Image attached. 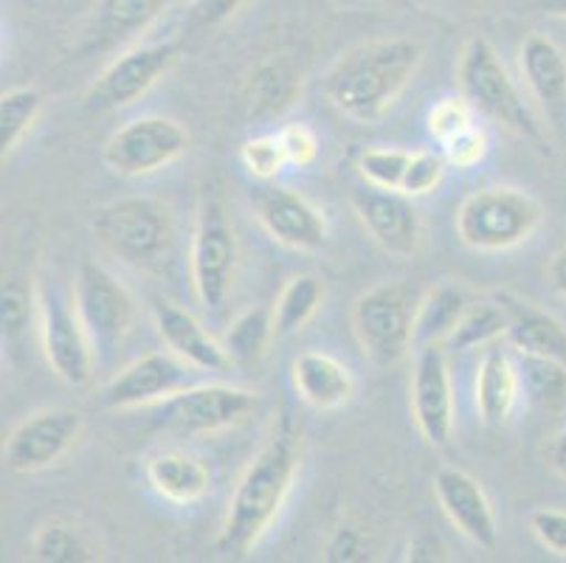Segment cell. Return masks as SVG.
Wrapping results in <instances>:
<instances>
[{"mask_svg": "<svg viewBox=\"0 0 566 563\" xmlns=\"http://www.w3.org/2000/svg\"><path fill=\"white\" fill-rule=\"evenodd\" d=\"M300 428L291 420V415H280L262 451L251 459V465L237 482L234 496L229 502V513H226L218 541H214L218 555L243 561L254 552L262 535L276 521L280 510L285 508L291 484L296 479V471H300Z\"/></svg>", "mask_w": 566, "mask_h": 563, "instance_id": "1", "label": "cell"}, {"mask_svg": "<svg viewBox=\"0 0 566 563\" xmlns=\"http://www.w3.org/2000/svg\"><path fill=\"white\" fill-rule=\"evenodd\" d=\"M423 65V45L406 38L355 45L324 80V93L342 116L373 124L384 116Z\"/></svg>", "mask_w": 566, "mask_h": 563, "instance_id": "2", "label": "cell"}, {"mask_svg": "<svg viewBox=\"0 0 566 563\" xmlns=\"http://www.w3.org/2000/svg\"><path fill=\"white\" fill-rule=\"evenodd\" d=\"M457 82H460L462 96L473 107V113L493 118L496 124L522 136L524 142L533 144L535 149L549 153V138L544 133L542 118L535 116V111L527 105L516 82L511 80L491 40L482 38V34H471L465 40L460 54V69H457Z\"/></svg>", "mask_w": 566, "mask_h": 563, "instance_id": "3", "label": "cell"}, {"mask_svg": "<svg viewBox=\"0 0 566 563\" xmlns=\"http://www.w3.org/2000/svg\"><path fill=\"white\" fill-rule=\"evenodd\" d=\"M91 229L107 254L136 271L161 268L178 240V226L169 206L147 195H130L105 204L94 211Z\"/></svg>", "mask_w": 566, "mask_h": 563, "instance_id": "4", "label": "cell"}, {"mask_svg": "<svg viewBox=\"0 0 566 563\" xmlns=\"http://www.w3.org/2000/svg\"><path fill=\"white\" fill-rule=\"evenodd\" d=\"M542 204L516 186H488L468 195L457 209V234L462 246L482 254L511 251L542 226Z\"/></svg>", "mask_w": 566, "mask_h": 563, "instance_id": "5", "label": "cell"}, {"mask_svg": "<svg viewBox=\"0 0 566 563\" xmlns=\"http://www.w3.org/2000/svg\"><path fill=\"white\" fill-rule=\"evenodd\" d=\"M192 288L206 310H220L234 285L240 246L229 220L223 198L214 189H203L198 204L192 237Z\"/></svg>", "mask_w": 566, "mask_h": 563, "instance_id": "6", "label": "cell"}, {"mask_svg": "<svg viewBox=\"0 0 566 563\" xmlns=\"http://www.w3.org/2000/svg\"><path fill=\"white\" fill-rule=\"evenodd\" d=\"M415 293L398 282L373 288L353 307V333L375 366H395L415 347Z\"/></svg>", "mask_w": 566, "mask_h": 563, "instance_id": "7", "label": "cell"}, {"mask_svg": "<svg viewBox=\"0 0 566 563\" xmlns=\"http://www.w3.org/2000/svg\"><path fill=\"white\" fill-rule=\"evenodd\" d=\"M74 307L102 361L111 358L136 327L138 310L133 293L94 260H82L76 268Z\"/></svg>", "mask_w": 566, "mask_h": 563, "instance_id": "8", "label": "cell"}, {"mask_svg": "<svg viewBox=\"0 0 566 563\" xmlns=\"http://www.w3.org/2000/svg\"><path fill=\"white\" fill-rule=\"evenodd\" d=\"M181 56V45L175 40L147 43L118 54L99 74V80L87 87L85 111L111 113L118 107H130L153 91Z\"/></svg>", "mask_w": 566, "mask_h": 563, "instance_id": "9", "label": "cell"}, {"mask_svg": "<svg viewBox=\"0 0 566 563\" xmlns=\"http://www.w3.org/2000/svg\"><path fill=\"white\" fill-rule=\"evenodd\" d=\"M260 406V397L237 386L209 384L189 386L175 397L164 400L156 426L178 437H198L234 428L249 420Z\"/></svg>", "mask_w": 566, "mask_h": 563, "instance_id": "10", "label": "cell"}, {"mask_svg": "<svg viewBox=\"0 0 566 563\" xmlns=\"http://www.w3.org/2000/svg\"><path fill=\"white\" fill-rule=\"evenodd\" d=\"M38 316L40 341L51 372L69 386L91 384L99 355L76 307H71L60 291L43 288L38 296Z\"/></svg>", "mask_w": 566, "mask_h": 563, "instance_id": "11", "label": "cell"}, {"mask_svg": "<svg viewBox=\"0 0 566 563\" xmlns=\"http://www.w3.org/2000/svg\"><path fill=\"white\" fill-rule=\"evenodd\" d=\"M189 149V133L164 116H142L118 127L105 144V164L122 178H142L169 167Z\"/></svg>", "mask_w": 566, "mask_h": 563, "instance_id": "12", "label": "cell"}, {"mask_svg": "<svg viewBox=\"0 0 566 563\" xmlns=\"http://www.w3.org/2000/svg\"><path fill=\"white\" fill-rule=\"evenodd\" d=\"M85 420L76 409L54 406L34 411L3 440V465L12 473H40L56 465L82 437Z\"/></svg>", "mask_w": 566, "mask_h": 563, "instance_id": "13", "label": "cell"}, {"mask_svg": "<svg viewBox=\"0 0 566 563\" xmlns=\"http://www.w3.org/2000/svg\"><path fill=\"white\" fill-rule=\"evenodd\" d=\"M195 366L169 350V353H150L133 361L130 366L113 375L102 389V406L116 411L142 409L153 403H164L178 392L195 386Z\"/></svg>", "mask_w": 566, "mask_h": 563, "instance_id": "14", "label": "cell"}, {"mask_svg": "<svg viewBox=\"0 0 566 563\" xmlns=\"http://www.w3.org/2000/svg\"><path fill=\"white\" fill-rule=\"evenodd\" d=\"M411 411L429 446H449L454 434V389H451L449 358L442 344L417 350L415 375H411Z\"/></svg>", "mask_w": 566, "mask_h": 563, "instance_id": "15", "label": "cell"}, {"mask_svg": "<svg viewBox=\"0 0 566 563\" xmlns=\"http://www.w3.org/2000/svg\"><path fill=\"white\" fill-rule=\"evenodd\" d=\"M353 209L364 229L386 254L409 260L423 242V220L409 195L398 189H361L353 195Z\"/></svg>", "mask_w": 566, "mask_h": 563, "instance_id": "16", "label": "cell"}, {"mask_svg": "<svg viewBox=\"0 0 566 563\" xmlns=\"http://www.w3.org/2000/svg\"><path fill=\"white\" fill-rule=\"evenodd\" d=\"M256 220L280 246L293 251H318L327 242L322 211L287 186H262L254 198Z\"/></svg>", "mask_w": 566, "mask_h": 563, "instance_id": "17", "label": "cell"}, {"mask_svg": "<svg viewBox=\"0 0 566 563\" xmlns=\"http://www.w3.org/2000/svg\"><path fill=\"white\" fill-rule=\"evenodd\" d=\"M434 493L451 524L480 550H493L499 541V524L493 504L482 484L460 468H442L434 477Z\"/></svg>", "mask_w": 566, "mask_h": 563, "instance_id": "18", "label": "cell"}, {"mask_svg": "<svg viewBox=\"0 0 566 563\" xmlns=\"http://www.w3.org/2000/svg\"><path fill=\"white\" fill-rule=\"evenodd\" d=\"M153 319H156L164 344L198 372H226L231 366L226 344L212 338L209 330L189 310L158 299V302H153Z\"/></svg>", "mask_w": 566, "mask_h": 563, "instance_id": "19", "label": "cell"}, {"mask_svg": "<svg viewBox=\"0 0 566 563\" xmlns=\"http://www.w3.org/2000/svg\"><path fill=\"white\" fill-rule=\"evenodd\" d=\"M502 302L504 313H507V333L504 341L511 344L516 353L524 355H547V358H558L566 364V330L553 313L535 307L527 299L516 296V293H496Z\"/></svg>", "mask_w": 566, "mask_h": 563, "instance_id": "20", "label": "cell"}, {"mask_svg": "<svg viewBox=\"0 0 566 563\" xmlns=\"http://www.w3.org/2000/svg\"><path fill=\"white\" fill-rule=\"evenodd\" d=\"M169 0H99L94 12V23L85 31L76 54H94V51H111L118 43L136 38L150 29L164 12Z\"/></svg>", "mask_w": 566, "mask_h": 563, "instance_id": "21", "label": "cell"}, {"mask_svg": "<svg viewBox=\"0 0 566 563\" xmlns=\"http://www.w3.org/2000/svg\"><path fill=\"white\" fill-rule=\"evenodd\" d=\"M302 93V74L287 56L260 62L243 80V107L249 118H274L293 107Z\"/></svg>", "mask_w": 566, "mask_h": 563, "instance_id": "22", "label": "cell"}, {"mask_svg": "<svg viewBox=\"0 0 566 563\" xmlns=\"http://www.w3.org/2000/svg\"><path fill=\"white\" fill-rule=\"evenodd\" d=\"M293 386L302 400L318 411L342 409L355 395V380L347 366L316 350L293 361Z\"/></svg>", "mask_w": 566, "mask_h": 563, "instance_id": "23", "label": "cell"}, {"mask_svg": "<svg viewBox=\"0 0 566 563\" xmlns=\"http://www.w3.org/2000/svg\"><path fill=\"white\" fill-rule=\"evenodd\" d=\"M522 76L549 113L566 107V56L547 34H527L518 51Z\"/></svg>", "mask_w": 566, "mask_h": 563, "instance_id": "24", "label": "cell"}, {"mask_svg": "<svg viewBox=\"0 0 566 563\" xmlns=\"http://www.w3.org/2000/svg\"><path fill=\"white\" fill-rule=\"evenodd\" d=\"M473 296L465 285L454 279H442L417 302L415 316V350L429 344H449L451 333L462 322Z\"/></svg>", "mask_w": 566, "mask_h": 563, "instance_id": "25", "label": "cell"}, {"mask_svg": "<svg viewBox=\"0 0 566 563\" xmlns=\"http://www.w3.org/2000/svg\"><path fill=\"white\" fill-rule=\"evenodd\" d=\"M522 395L518 369L504 350H488L476 372V411L488 426L499 428L516 409Z\"/></svg>", "mask_w": 566, "mask_h": 563, "instance_id": "26", "label": "cell"}, {"mask_svg": "<svg viewBox=\"0 0 566 563\" xmlns=\"http://www.w3.org/2000/svg\"><path fill=\"white\" fill-rule=\"evenodd\" d=\"M153 488L175 504H192L209 490V471L200 459L184 451H164L147 462Z\"/></svg>", "mask_w": 566, "mask_h": 563, "instance_id": "27", "label": "cell"}, {"mask_svg": "<svg viewBox=\"0 0 566 563\" xmlns=\"http://www.w3.org/2000/svg\"><path fill=\"white\" fill-rule=\"evenodd\" d=\"M32 557L40 563H96L102 550L74 521L51 519L34 533Z\"/></svg>", "mask_w": 566, "mask_h": 563, "instance_id": "28", "label": "cell"}, {"mask_svg": "<svg viewBox=\"0 0 566 563\" xmlns=\"http://www.w3.org/2000/svg\"><path fill=\"white\" fill-rule=\"evenodd\" d=\"M518 380L533 406L544 411L566 409V364L547 355L518 353Z\"/></svg>", "mask_w": 566, "mask_h": 563, "instance_id": "29", "label": "cell"}, {"mask_svg": "<svg viewBox=\"0 0 566 563\" xmlns=\"http://www.w3.org/2000/svg\"><path fill=\"white\" fill-rule=\"evenodd\" d=\"M276 335L274 313L268 307H251L243 316H237L231 327L226 330V350H229L231 364L254 366L265 358L268 344Z\"/></svg>", "mask_w": 566, "mask_h": 563, "instance_id": "30", "label": "cell"}, {"mask_svg": "<svg viewBox=\"0 0 566 563\" xmlns=\"http://www.w3.org/2000/svg\"><path fill=\"white\" fill-rule=\"evenodd\" d=\"M504 333H507V313H504L502 302L496 296L480 299V302H471V307L465 310L462 322L451 333L449 347L457 350V353L491 347L493 341L504 338Z\"/></svg>", "mask_w": 566, "mask_h": 563, "instance_id": "31", "label": "cell"}, {"mask_svg": "<svg viewBox=\"0 0 566 563\" xmlns=\"http://www.w3.org/2000/svg\"><path fill=\"white\" fill-rule=\"evenodd\" d=\"M322 302H324L322 279L313 277V273H300V277H293L274 307L276 335H291L296 333V330L305 327V324L316 316V310L322 307Z\"/></svg>", "mask_w": 566, "mask_h": 563, "instance_id": "32", "label": "cell"}, {"mask_svg": "<svg viewBox=\"0 0 566 563\" xmlns=\"http://www.w3.org/2000/svg\"><path fill=\"white\" fill-rule=\"evenodd\" d=\"M43 111V93L38 87H12L0 96V149L3 158L20 147Z\"/></svg>", "mask_w": 566, "mask_h": 563, "instance_id": "33", "label": "cell"}, {"mask_svg": "<svg viewBox=\"0 0 566 563\" xmlns=\"http://www.w3.org/2000/svg\"><path fill=\"white\" fill-rule=\"evenodd\" d=\"M34 299L32 285H25L23 277H3V293H0V327H3V341L14 344L25 335L34 319Z\"/></svg>", "mask_w": 566, "mask_h": 563, "instance_id": "34", "label": "cell"}, {"mask_svg": "<svg viewBox=\"0 0 566 563\" xmlns=\"http://www.w3.org/2000/svg\"><path fill=\"white\" fill-rule=\"evenodd\" d=\"M411 161V153L398 147H373L358 158V169L364 178L378 189H398L403 184L406 167Z\"/></svg>", "mask_w": 566, "mask_h": 563, "instance_id": "35", "label": "cell"}, {"mask_svg": "<svg viewBox=\"0 0 566 563\" xmlns=\"http://www.w3.org/2000/svg\"><path fill=\"white\" fill-rule=\"evenodd\" d=\"M240 158H243V167L249 169L254 178L271 180L287 167L285 149H282L280 136H254L243 144L240 149Z\"/></svg>", "mask_w": 566, "mask_h": 563, "instance_id": "36", "label": "cell"}, {"mask_svg": "<svg viewBox=\"0 0 566 563\" xmlns=\"http://www.w3.org/2000/svg\"><path fill=\"white\" fill-rule=\"evenodd\" d=\"M446 155L440 153H415L411 155L409 167H406L403 184H400V192L409 195V198H420V195L434 192L440 186L442 175H446Z\"/></svg>", "mask_w": 566, "mask_h": 563, "instance_id": "37", "label": "cell"}, {"mask_svg": "<svg viewBox=\"0 0 566 563\" xmlns=\"http://www.w3.org/2000/svg\"><path fill=\"white\" fill-rule=\"evenodd\" d=\"M373 557V546L364 535L361 526L338 524L324 544V561L327 563H364Z\"/></svg>", "mask_w": 566, "mask_h": 563, "instance_id": "38", "label": "cell"}, {"mask_svg": "<svg viewBox=\"0 0 566 563\" xmlns=\"http://www.w3.org/2000/svg\"><path fill=\"white\" fill-rule=\"evenodd\" d=\"M473 107L468 105V100H442L440 105L431 107L429 113V133L440 144H446L449 138H454L457 133L468 131L471 127Z\"/></svg>", "mask_w": 566, "mask_h": 563, "instance_id": "39", "label": "cell"}, {"mask_svg": "<svg viewBox=\"0 0 566 563\" xmlns=\"http://www.w3.org/2000/svg\"><path fill=\"white\" fill-rule=\"evenodd\" d=\"M442 155H446V161L457 169H471L482 161L488 155V136L485 131L480 127H468V131L457 133L454 138L442 144Z\"/></svg>", "mask_w": 566, "mask_h": 563, "instance_id": "40", "label": "cell"}, {"mask_svg": "<svg viewBox=\"0 0 566 563\" xmlns=\"http://www.w3.org/2000/svg\"><path fill=\"white\" fill-rule=\"evenodd\" d=\"M276 136H280L282 149H285L287 167H311V164L316 161L318 138L307 124L293 122L287 124V127H282Z\"/></svg>", "mask_w": 566, "mask_h": 563, "instance_id": "41", "label": "cell"}, {"mask_svg": "<svg viewBox=\"0 0 566 563\" xmlns=\"http://www.w3.org/2000/svg\"><path fill=\"white\" fill-rule=\"evenodd\" d=\"M533 535L555 555L566 557V513L560 510H535L530 515Z\"/></svg>", "mask_w": 566, "mask_h": 563, "instance_id": "42", "label": "cell"}, {"mask_svg": "<svg viewBox=\"0 0 566 563\" xmlns=\"http://www.w3.org/2000/svg\"><path fill=\"white\" fill-rule=\"evenodd\" d=\"M406 561L411 563H442L449 561V550L437 535H415L406 546Z\"/></svg>", "mask_w": 566, "mask_h": 563, "instance_id": "43", "label": "cell"}, {"mask_svg": "<svg viewBox=\"0 0 566 563\" xmlns=\"http://www.w3.org/2000/svg\"><path fill=\"white\" fill-rule=\"evenodd\" d=\"M245 0H198L195 7V18L203 25H218L223 20H229L237 9L243 7Z\"/></svg>", "mask_w": 566, "mask_h": 563, "instance_id": "44", "label": "cell"}, {"mask_svg": "<svg viewBox=\"0 0 566 563\" xmlns=\"http://www.w3.org/2000/svg\"><path fill=\"white\" fill-rule=\"evenodd\" d=\"M547 273H549V285H553V291L558 293L560 299H566V248H560L558 254L553 257Z\"/></svg>", "mask_w": 566, "mask_h": 563, "instance_id": "45", "label": "cell"}, {"mask_svg": "<svg viewBox=\"0 0 566 563\" xmlns=\"http://www.w3.org/2000/svg\"><path fill=\"white\" fill-rule=\"evenodd\" d=\"M547 457H549V465H553V471L558 473L560 479H566V428L553 437Z\"/></svg>", "mask_w": 566, "mask_h": 563, "instance_id": "46", "label": "cell"}, {"mask_svg": "<svg viewBox=\"0 0 566 563\" xmlns=\"http://www.w3.org/2000/svg\"><path fill=\"white\" fill-rule=\"evenodd\" d=\"M542 9L553 18H566V0H542Z\"/></svg>", "mask_w": 566, "mask_h": 563, "instance_id": "47", "label": "cell"}, {"mask_svg": "<svg viewBox=\"0 0 566 563\" xmlns=\"http://www.w3.org/2000/svg\"><path fill=\"white\" fill-rule=\"evenodd\" d=\"M395 3H406V7H411V0H395Z\"/></svg>", "mask_w": 566, "mask_h": 563, "instance_id": "48", "label": "cell"}]
</instances>
